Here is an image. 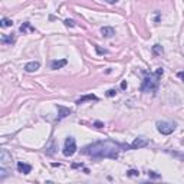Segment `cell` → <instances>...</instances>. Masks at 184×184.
Segmentation results:
<instances>
[{
  "label": "cell",
  "instance_id": "ac0fdd59",
  "mask_svg": "<svg viewBox=\"0 0 184 184\" xmlns=\"http://www.w3.org/2000/svg\"><path fill=\"white\" fill-rule=\"evenodd\" d=\"M94 48L96 49V52H98V55H108L110 53V50H106V49H101L98 45H94Z\"/></svg>",
  "mask_w": 184,
  "mask_h": 184
},
{
  "label": "cell",
  "instance_id": "7402d4cb",
  "mask_svg": "<svg viewBox=\"0 0 184 184\" xmlns=\"http://www.w3.org/2000/svg\"><path fill=\"white\" fill-rule=\"evenodd\" d=\"M148 176L152 178H160V174H156L154 171H148Z\"/></svg>",
  "mask_w": 184,
  "mask_h": 184
},
{
  "label": "cell",
  "instance_id": "7a4b0ae2",
  "mask_svg": "<svg viewBox=\"0 0 184 184\" xmlns=\"http://www.w3.org/2000/svg\"><path fill=\"white\" fill-rule=\"evenodd\" d=\"M142 74H144V81L141 84V91L142 92H156L158 89L160 79L164 75V69L163 68H158L154 72L142 71Z\"/></svg>",
  "mask_w": 184,
  "mask_h": 184
},
{
  "label": "cell",
  "instance_id": "3957f363",
  "mask_svg": "<svg viewBox=\"0 0 184 184\" xmlns=\"http://www.w3.org/2000/svg\"><path fill=\"white\" fill-rule=\"evenodd\" d=\"M157 130L163 135H170L176 131V124L174 122H168V121H158L157 122Z\"/></svg>",
  "mask_w": 184,
  "mask_h": 184
},
{
  "label": "cell",
  "instance_id": "4fadbf2b",
  "mask_svg": "<svg viewBox=\"0 0 184 184\" xmlns=\"http://www.w3.org/2000/svg\"><path fill=\"white\" fill-rule=\"evenodd\" d=\"M151 52H152V55H154V56H161V55L164 53V48L161 45H158V43H156V45L152 46Z\"/></svg>",
  "mask_w": 184,
  "mask_h": 184
},
{
  "label": "cell",
  "instance_id": "d6986e66",
  "mask_svg": "<svg viewBox=\"0 0 184 184\" xmlns=\"http://www.w3.org/2000/svg\"><path fill=\"white\" fill-rule=\"evenodd\" d=\"M127 176L128 177H138L140 173H138L137 170H130V171H127Z\"/></svg>",
  "mask_w": 184,
  "mask_h": 184
},
{
  "label": "cell",
  "instance_id": "8fae6325",
  "mask_svg": "<svg viewBox=\"0 0 184 184\" xmlns=\"http://www.w3.org/2000/svg\"><path fill=\"white\" fill-rule=\"evenodd\" d=\"M56 108H58V111H59V120L66 118L68 115L71 114V110H69V108H66V106H64V105H58Z\"/></svg>",
  "mask_w": 184,
  "mask_h": 184
},
{
  "label": "cell",
  "instance_id": "cb8c5ba5",
  "mask_svg": "<svg viewBox=\"0 0 184 184\" xmlns=\"http://www.w3.org/2000/svg\"><path fill=\"white\" fill-rule=\"evenodd\" d=\"M104 2H106V3H110V4H115V3H118V0H104Z\"/></svg>",
  "mask_w": 184,
  "mask_h": 184
},
{
  "label": "cell",
  "instance_id": "484cf974",
  "mask_svg": "<svg viewBox=\"0 0 184 184\" xmlns=\"http://www.w3.org/2000/svg\"><path fill=\"white\" fill-rule=\"evenodd\" d=\"M121 88H122V89H125V88H127V82H125V81H122V82H121Z\"/></svg>",
  "mask_w": 184,
  "mask_h": 184
},
{
  "label": "cell",
  "instance_id": "52a82bcc",
  "mask_svg": "<svg viewBox=\"0 0 184 184\" xmlns=\"http://www.w3.org/2000/svg\"><path fill=\"white\" fill-rule=\"evenodd\" d=\"M40 68V62L39 60H33V62H28L25 65V71L26 72H36Z\"/></svg>",
  "mask_w": 184,
  "mask_h": 184
},
{
  "label": "cell",
  "instance_id": "7c38bea8",
  "mask_svg": "<svg viewBox=\"0 0 184 184\" xmlns=\"http://www.w3.org/2000/svg\"><path fill=\"white\" fill-rule=\"evenodd\" d=\"M86 101H98V96L94 95V94H89V95H84L82 98H79L78 101H76V104H78V105H81V104L86 102Z\"/></svg>",
  "mask_w": 184,
  "mask_h": 184
},
{
  "label": "cell",
  "instance_id": "5b68a950",
  "mask_svg": "<svg viewBox=\"0 0 184 184\" xmlns=\"http://www.w3.org/2000/svg\"><path fill=\"white\" fill-rule=\"evenodd\" d=\"M12 164V156L9 154L7 150H2L0 151V166L3 167H7Z\"/></svg>",
  "mask_w": 184,
  "mask_h": 184
},
{
  "label": "cell",
  "instance_id": "ba28073f",
  "mask_svg": "<svg viewBox=\"0 0 184 184\" xmlns=\"http://www.w3.org/2000/svg\"><path fill=\"white\" fill-rule=\"evenodd\" d=\"M18 171L22 174H29L30 171H32V166L30 164H26V163H22V161H19L18 163Z\"/></svg>",
  "mask_w": 184,
  "mask_h": 184
},
{
  "label": "cell",
  "instance_id": "8992f818",
  "mask_svg": "<svg viewBox=\"0 0 184 184\" xmlns=\"http://www.w3.org/2000/svg\"><path fill=\"white\" fill-rule=\"evenodd\" d=\"M148 145V140L144 137H138L135 138L134 141H132V144L130 145L132 150H138V148H142V147H147Z\"/></svg>",
  "mask_w": 184,
  "mask_h": 184
},
{
  "label": "cell",
  "instance_id": "277c9868",
  "mask_svg": "<svg viewBox=\"0 0 184 184\" xmlns=\"http://www.w3.org/2000/svg\"><path fill=\"white\" fill-rule=\"evenodd\" d=\"M76 141L74 137H68L65 140V145H64V156L65 157H72L76 152Z\"/></svg>",
  "mask_w": 184,
  "mask_h": 184
},
{
  "label": "cell",
  "instance_id": "d4e9b609",
  "mask_svg": "<svg viewBox=\"0 0 184 184\" xmlns=\"http://www.w3.org/2000/svg\"><path fill=\"white\" fill-rule=\"evenodd\" d=\"M177 76H178L180 79H183V82H184V72H178V74H177Z\"/></svg>",
  "mask_w": 184,
  "mask_h": 184
},
{
  "label": "cell",
  "instance_id": "9c48e42d",
  "mask_svg": "<svg viewBox=\"0 0 184 184\" xmlns=\"http://www.w3.org/2000/svg\"><path fill=\"white\" fill-rule=\"evenodd\" d=\"M101 35H102L104 38H112V36L115 35V30H114V28H111V26H104V28H101Z\"/></svg>",
  "mask_w": 184,
  "mask_h": 184
},
{
  "label": "cell",
  "instance_id": "e0dca14e",
  "mask_svg": "<svg viewBox=\"0 0 184 184\" xmlns=\"http://www.w3.org/2000/svg\"><path fill=\"white\" fill-rule=\"evenodd\" d=\"M0 26H2V28H10V26H13V22H12L10 19L3 18V19H2V23H0Z\"/></svg>",
  "mask_w": 184,
  "mask_h": 184
},
{
  "label": "cell",
  "instance_id": "5bb4252c",
  "mask_svg": "<svg viewBox=\"0 0 184 184\" xmlns=\"http://www.w3.org/2000/svg\"><path fill=\"white\" fill-rule=\"evenodd\" d=\"M14 42H16V39H14L13 35H3L2 36V43H4V45H13Z\"/></svg>",
  "mask_w": 184,
  "mask_h": 184
},
{
  "label": "cell",
  "instance_id": "603a6c76",
  "mask_svg": "<svg viewBox=\"0 0 184 184\" xmlns=\"http://www.w3.org/2000/svg\"><path fill=\"white\" fill-rule=\"evenodd\" d=\"M94 125H95L96 128H102L104 127V122H101V121H95V122H94Z\"/></svg>",
  "mask_w": 184,
  "mask_h": 184
},
{
  "label": "cell",
  "instance_id": "44dd1931",
  "mask_svg": "<svg viewBox=\"0 0 184 184\" xmlns=\"http://www.w3.org/2000/svg\"><path fill=\"white\" fill-rule=\"evenodd\" d=\"M117 95V91L115 89H110V91H106V96H110V98H112V96Z\"/></svg>",
  "mask_w": 184,
  "mask_h": 184
},
{
  "label": "cell",
  "instance_id": "ffe728a7",
  "mask_svg": "<svg viewBox=\"0 0 184 184\" xmlns=\"http://www.w3.org/2000/svg\"><path fill=\"white\" fill-rule=\"evenodd\" d=\"M64 23H65V26H68V28H74L75 26V22L72 20V19H66Z\"/></svg>",
  "mask_w": 184,
  "mask_h": 184
},
{
  "label": "cell",
  "instance_id": "6da1fadb",
  "mask_svg": "<svg viewBox=\"0 0 184 184\" xmlns=\"http://www.w3.org/2000/svg\"><path fill=\"white\" fill-rule=\"evenodd\" d=\"M130 145H122L118 144L111 140H105V141H98L94 144L86 145L85 148L82 150V154L89 156L92 158H118L120 151L122 150H130Z\"/></svg>",
  "mask_w": 184,
  "mask_h": 184
},
{
  "label": "cell",
  "instance_id": "30bf717a",
  "mask_svg": "<svg viewBox=\"0 0 184 184\" xmlns=\"http://www.w3.org/2000/svg\"><path fill=\"white\" fill-rule=\"evenodd\" d=\"M68 65V60L66 59H59V60H52V64H50V66H52V69H60V68H64Z\"/></svg>",
  "mask_w": 184,
  "mask_h": 184
},
{
  "label": "cell",
  "instance_id": "9a60e30c",
  "mask_svg": "<svg viewBox=\"0 0 184 184\" xmlns=\"http://www.w3.org/2000/svg\"><path fill=\"white\" fill-rule=\"evenodd\" d=\"M28 30H30V32H35V28H33V26L30 25L29 22H25V23H23V25L20 26V32L23 33V35H25V33L28 32Z\"/></svg>",
  "mask_w": 184,
  "mask_h": 184
},
{
  "label": "cell",
  "instance_id": "2e32d148",
  "mask_svg": "<svg viewBox=\"0 0 184 184\" xmlns=\"http://www.w3.org/2000/svg\"><path fill=\"white\" fill-rule=\"evenodd\" d=\"M9 171H7V168L6 167H3V166H0V181L2 180H4V178L7 177V176H9Z\"/></svg>",
  "mask_w": 184,
  "mask_h": 184
}]
</instances>
